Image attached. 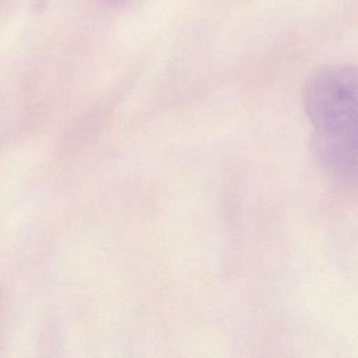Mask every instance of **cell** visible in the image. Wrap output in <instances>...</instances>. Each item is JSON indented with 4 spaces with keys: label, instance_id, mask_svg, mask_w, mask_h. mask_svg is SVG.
<instances>
[{
    "label": "cell",
    "instance_id": "cell-2",
    "mask_svg": "<svg viewBox=\"0 0 358 358\" xmlns=\"http://www.w3.org/2000/svg\"><path fill=\"white\" fill-rule=\"evenodd\" d=\"M106 1L110 4H124V2L127 1V0H106Z\"/></svg>",
    "mask_w": 358,
    "mask_h": 358
},
{
    "label": "cell",
    "instance_id": "cell-1",
    "mask_svg": "<svg viewBox=\"0 0 358 358\" xmlns=\"http://www.w3.org/2000/svg\"><path fill=\"white\" fill-rule=\"evenodd\" d=\"M305 109L319 163L336 178L357 180V67L336 65L315 74L305 90Z\"/></svg>",
    "mask_w": 358,
    "mask_h": 358
}]
</instances>
